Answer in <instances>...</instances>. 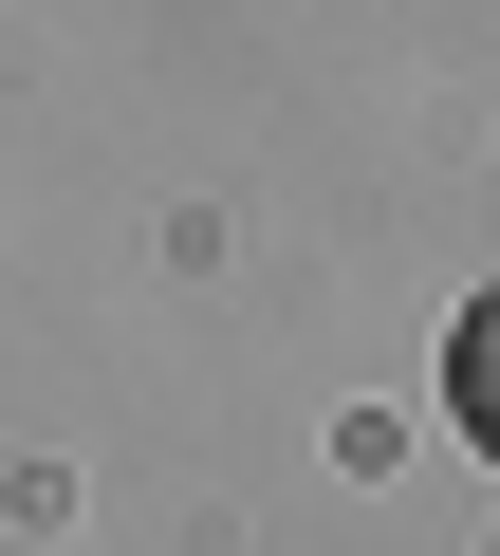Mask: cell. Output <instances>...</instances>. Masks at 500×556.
<instances>
[{
	"label": "cell",
	"instance_id": "6da1fadb",
	"mask_svg": "<svg viewBox=\"0 0 500 556\" xmlns=\"http://www.w3.org/2000/svg\"><path fill=\"white\" fill-rule=\"evenodd\" d=\"M445 445H482V464H500V298H463V316H445Z\"/></svg>",
	"mask_w": 500,
	"mask_h": 556
}]
</instances>
